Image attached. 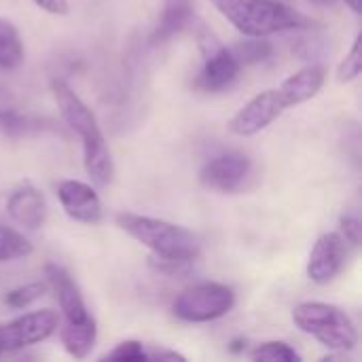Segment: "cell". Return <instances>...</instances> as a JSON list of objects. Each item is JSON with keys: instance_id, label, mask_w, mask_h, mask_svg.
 <instances>
[{"instance_id": "cell-27", "label": "cell", "mask_w": 362, "mask_h": 362, "mask_svg": "<svg viewBox=\"0 0 362 362\" xmlns=\"http://www.w3.org/2000/svg\"><path fill=\"white\" fill-rule=\"evenodd\" d=\"M148 361H185V356L172 350H155L148 352Z\"/></svg>"}, {"instance_id": "cell-10", "label": "cell", "mask_w": 362, "mask_h": 362, "mask_svg": "<svg viewBox=\"0 0 362 362\" xmlns=\"http://www.w3.org/2000/svg\"><path fill=\"white\" fill-rule=\"evenodd\" d=\"M252 174V161L244 153H223L210 159L199 178L208 189L221 193H238L244 189L246 180Z\"/></svg>"}, {"instance_id": "cell-14", "label": "cell", "mask_w": 362, "mask_h": 362, "mask_svg": "<svg viewBox=\"0 0 362 362\" xmlns=\"http://www.w3.org/2000/svg\"><path fill=\"white\" fill-rule=\"evenodd\" d=\"M325 78H327V70L322 66H305L301 68L299 72L291 74L280 87V95L286 104V108H293V106H299L312 98L318 95V91L322 89L325 85Z\"/></svg>"}, {"instance_id": "cell-24", "label": "cell", "mask_w": 362, "mask_h": 362, "mask_svg": "<svg viewBox=\"0 0 362 362\" xmlns=\"http://www.w3.org/2000/svg\"><path fill=\"white\" fill-rule=\"evenodd\" d=\"M102 361H121V362H142L148 361V352L144 350V346L140 341H121L115 346V350H110L108 354L102 356Z\"/></svg>"}, {"instance_id": "cell-22", "label": "cell", "mask_w": 362, "mask_h": 362, "mask_svg": "<svg viewBox=\"0 0 362 362\" xmlns=\"http://www.w3.org/2000/svg\"><path fill=\"white\" fill-rule=\"evenodd\" d=\"M362 70V55H361V34L354 38L350 53L341 59L337 68V81L339 83H352L361 76Z\"/></svg>"}, {"instance_id": "cell-11", "label": "cell", "mask_w": 362, "mask_h": 362, "mask_svg": "<svg viewBox=\"0 0 362 362\" xmlns=\"http://www.w3.org/2000/svg\"><path fill=\"white\" fill-rule=\"evenodd\" d=\"M45 276L49 286L53 288L57 303H59V312L64 316V325H83L87 320H91L93 316L89 314L83 295L74 282V278L57 263H47L45 265Z\"/></svg>"}, {"instance_id": "cell-5", "label": "cell", "mask_w": 362, "mask_h": 362, "mask_svg": "<svg viewBox=\"0 0 362 362\" xmlns=\"http://www.w3.org/2000/svg\"><path fill=\"white\" fill-rule=\"evenodd\" d=\"M235 305V293L227 284L202 282L182 291L174 303L172 312L185 322H212L227 316Z\"/></svg>"}, {"instance_id": "cell-1", "label": "cell", "mask_w": 362, "mask_h": 362, "mask_svg": "<svg viewBox=\"0 0 362 362\" xmlns=\"http://www.w3.org/2000/svg\"><path fill=\"white\" fill-rule=\"evenodd\" d=\"M51 91L57 102L64 123L81 138L83 142V165L87 176L98 187H108L115 178V161L108 148V142L98 125L91 108L59 78L51 81Z\"/></svg>"}, {"instance_id": "cell-18", "label": "cell", "mask_w": 362, "mask_h": 362, "mask_svg": "<svg viewBox=\"0 0 362 362\" xmlns=\"http://www.w3.org/2000/svg\"><path fill=\"white\" fill-rule=\"evenodd\" d=\"M32 250L34 248L23 233L0 223V263H11V261L23 259V257L32 255Z\"/></svg>"}, {"instance_id": "cell-7", "label": "cell", "mask_w": 362, "mask_h": 362, "mask_svg": "<svg viewBox=\"0 0 362 362\" xmlns=\"http://www.w3.org/2000/svg\"><path fill=\"white\" fill-rule=\"evenodd\" d=\"M57 329H59V314L53 310L30 312L6 325H0V358L4 354L36 346L49 339Z\"/></svg>"}, {"instance_id": "cell-13", "label": "cell", "mask_w": 362, "mask_h": 362, "mask_svg": "<svg viewBox=\"0 0 362 362\" xmlns=\"http://www.w3.org/2000/svg\"><path fill=\"white\" fill-rule=\"evenodd\" d=\"M6 212L19 227L34 231L45 225L49 208L45 195L30 180H23L11 191L6 199Z\"/></svg>"}, {"instance_id": "cell-4", "label": "cell", "mask_w": 362, "mask_h": 362, "mask_svg": "<svg viewBox=\"0 0 362 362\" xmlns=\"http://www.w3.org/2000/svg\"><path fill=\"white\" fill-rule=\"evenodd\" d=\"M295 327L335 352H352L358 346V329L354 320L337 305L308 301L293 310Z\"/></svg>"}, {"instance_id": "cell-17", "label": "cell", "mask_w": 362, "mask_h": 362, "mask_svg": "<svg viewBox=\"0 0 362 362\" xmlns=\"http://www.w3.org/2000/svg\"><path fill=\"white\" fill-rule=\"evenodd\" d=\"M25 49L15 23L0 17V70H15L23 64Z\"/></svg>"}, {"instance_id": "cell-30", "label": "cell", "mask_w": 362, "mask_h": 362, "mask_svg": "<svg viewBox=\"0 0 362 362\" xmlns=\"http://www.w3.org/2000/svg\"><path fill=\"white\" fill-rule=\"evenodd\" d=\"M242 344H244V341H233V344H231V346H233L231 350H233V352H242V350H244Z\"/></svg>"}, {"instance_id": "cell-23", "label": "cell", "mask_w": 362, "mask_h": 362, "mask_svg": "<svg viewBox=\"0 0 362 362\" xmlns=\"http://www.w3.org/2000/svg\"><path fill=\"white\" fill-rule=\"evenodd\" d=\"M151 267L163 276H170V278H182V276H189L193 272V259H168V257H157L153 255L151 257Z\"/></svg>"}, {"instance_id": "cell-3", "label": "cell", "mask_w": 362, "mask_h": 362, "mask_svg": "<svg viewBox=\"0 0 362 362\" xmlns=\"http://www.w3.org/2000/svg\"><path fill=\"white\" fill-rule=\"evenodd\" d=\"M115 221L127 235L138 240L157 257L195 261L202 252V240L197 238V233L170 221L142 216L134 212H119Z\"/></svg>"}, {"instance_id": "cell-16", "label": "cell", "mask_w": 362, "mask_h": 362, "mask_svg": "<svg viewBox=\"0 0 362 362\" xmlns=\"http://www.w3.org/2000/svg\"><path fill=\"white\" fill-rule=\"evenodd\" d=\"M62 344L66 352L74 358H87L95 346L98 339V325L95 318L83 322V325H64L62 329Z\"/></svg>"}, {"instance_id": "cell-9", "label": "cell", "mask_w": 362, "mask_h": 362, "mask_svg": "<svg viewBox=\"0 0 362 362\" xmlns=\"http://www.w3.org/2000/svg\"><path fill=\"white\" fill-rule=\"evenodd\" d=\"M348 261V242L341 233L331 231L316 240L310 259H308V278L318 284L327 286L331 284L346 267Z\"/></svg>"}, {"instance_id": "cell-15", "label": "cell", "mask_w": 362, "mask_h": 362, "mask_svg": "<svg viewBox=\"0 0 362 362\" xmlns=\"http://www.w3.org/2000/svg\"><path fill=\"white\" fill-rule=\"evenodd\" d=\"M193 21V2L191 0H163L161 19L153 32V45H163L178 32H182Z\"/></svg>"}, {"instance_id": "cell-12", "label": "cell", "mask_w": 362, "mask_h": 362, "mask_svg": "<svg viewBox=\"0 0 362 362\" xmlns=\"http://www.w3.org/2000/svg\"><path fill=\"white\" fill-rule=\"evenodd\" d=\"M57 197L64 208V212L78 223H100L102 221V202L98 193L91 189V185H85L81 180H62L57 185Z\"/></svg>"}, {"instance_id": "cell-28", "label": "cell", "mask_w": 362, "mask_h": 362, "mask_svg": "<svg viewBox=\"0 0 362 362\" xmlns=\"http://www.w3.org/2000/svg\"><path fill=\"white\" fill-rule=\"evenodd\" d=\"M344 2H346L354 13H361L362 11V0H344Z\"/></svg>"}, {"instance_id": "cell-26", "label": "cell", "mask_w": 362, "mask_h": 362, "mask_svg": "<svg viewBox=\"0 0 362 362\" xmlns=\"http://www.w3.org/2000/svg\"><path fill=\"white\" fill-rule=\"evenodd\" d=\"M38 8H42L45 13H51V15H68L70 11V4L68 0H32Z\"/></svg>"}, {"instance_id": "cell-21", "label": "cell", "mask_w": 362, "mask_h": 362, "mask_svg": "<svg viewBox=\"0 0 362 362\" xmlns=\"http://www.w3.org/2000/svg\"><path fill=\"white\" fill-rule=\"evenodd\" d=\"M45 293H47V284L45 282H30L25 286H17L11 293H6L4 303L8 308H13V310H25L34 301H38Z\"/></svg>"}, {"instance_id": "cell-8", "label": "cell", "mask_w": 362, "mask_h": 362, "mask_svg": "<svg viewBox=\"0 0 362 362\" xmlns=\"http://www.w3.org/2000/svg\"><path fill=\"white\" fill-rule=\"evenodd\" d=\"M288 110L278 89H267L248 100L231 119H229V132L240 138H250L267 129L282 112Z\"/></svg>"}, {"instance_id": "cell-25", "label": "cell", "mask_w": 362, "mask_h": 362, "mask_svg": "<svg viewBox=\"0 0 362 362\" xmlns=\"http://www.w3.org/2000/svg\"><path fill=\"white\" fill-rule=\"evenodd\" d=\"M341 235L350 246H361V235H362V225L361 218L356 214H346L341 218Z\"/></svg>"}, {"instance_id": "cell-29", "label": "cell", "mask_w": 362, "mask_h": 362, "mask_svg": "<svg viewBox=\"0 0 362 362\" xmlns=\"http://www.w3.org/2000/svg\"><path fill=\"white\" fill-rule=\"evenodd\" d=\"M314 4H318V6H335L339 0H312Z\"/></svg>"}, {"instance_id": "cell-20", "label": "cell", "mask_w": 362, "mask_h": 362, "mask_svg": "<svg viewBox=\"0 0 362 362\" xmlns=\"http://www.w3.org/2000/svg\"><path fill=\"white\" fill-rule=\"evenodd\" d=\"M272 42L263 40V36H248V40L240 42L233 53L240 59V64H257L272 55Z\"/></svg>"}, {"instance_id": "cell-6", "label": "cell", "mask_w": 362, "mask_h": 362, "mask_svg": "<svg viewBox=\"0 0 362 362\" xmlns=\"http://www.w3.org/2000/svg\"><path fill=\"white\" fill-rule=\"evenodd\" d=\"M197 40L204 51V66L197 74V87L212 93L231 87L240 76V68H242L235 53L223 47L206 25H199Z\"/></svg>"}, {"instance_id": "cell-19", "label": "cell", "mask_w": 362, "mask_h": 362, "mask_svg": "<svg viewBox=\"0 0 362 362\" xmlns=\"http://www.w3.org/2000/svg\"><path fill=\"white\" fill-rule=\"evenodd\" d=\"M255 362H299L301 354L286 341H265L250 352Z\"/></svg>"}, {"instance_id": "cell-2", "label": "cell", "mask_w": 362, "mask_h": 362, "mask_svg": "<svg viewBox=\"0 0 362 362\" xmlns=\"http://www.w3.org/2000/svg\"><path fill=\"white\" fill-rule=\"evenodd\" d=\"M244 36H269L286 30H308L314 21L276 0H210Z\"/></svg>"}]
</instances>
